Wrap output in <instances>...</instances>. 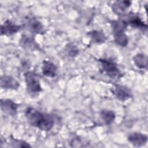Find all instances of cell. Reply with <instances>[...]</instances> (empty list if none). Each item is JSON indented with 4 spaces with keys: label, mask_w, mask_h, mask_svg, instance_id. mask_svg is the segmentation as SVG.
<instances>
[{
    "label": "cell",
    "mask_w": 148,
    "mask_h": 148,
    "mask_svg": "<svg viewBox=\"0 0 148 148\" xmlns=\"http://www.w3.org/2000/svg\"><path fill=\"white\" fill-rule=\"evenodd\" d=\"M128 140L134 146L142 147L147 143V136L140 132H133L128 135Z\"/></svg>",
    "instance_id": "obj_6"
},
{
    "label": "cell",
    "mask_w": 148,
    "mask_h": 148,
    "mask_svg": "<svg viewBox=\"0 0 148 148\" xmlns=\"http://www.w3.org/2000/svg\"><path fill=\"white\" fill-rule=\"evenodd\" d=\"M20 45L23 48L27 49L35 50L38 49L39 47V46H38V44L34 38L24 35L21 37L20 40Z\"/></svg>",
    "instance_id": "obj_15"
},
{
    "label": "cell",
    "mask_w": 148,
    "mask_h": 148,
    "mask_svg": "<svg viewBox=\"0 0 148 148\" xmlns=\"http://www.w3.org/2000/svg\"><path fill=\"white\" fill-rule=\"evenodd\" d=\"M113 93L116 98L121 101H125L132 97L130 90L121 85H116L113 90Z\"/></svg>",
    "instance_id": "obj_7"
},
{
    "label": "cell",
    "mask_w": 148,
    "mask_h": 148,
    "mask_svg": "<svg viewBox=\"0 0 148 148\" xmlns=\"http://www.w3.org/2000/svg\"><path fill=\"white\" fill-rule=\"evenodd\" d=\"M100 116L103 121L106 125L112 124L116 118L115 113L111 110H102L100 112Z\"/></svg>",
    "instance_id": "obj_17"
},
{
    "label": "cell",
    "mask_w": 148,
    "mask_h": 148,
    "mask_svg": "<svg viewBox=\"0 0 148 148\" xmlns=\"http://www.w3.org/2000/svg\"><path fill=\"white\" fill-rule=\"evenodd\" d=\"M11 146L13 147H31V146L26 142L12 138L10 142Z\"/></svg>",
    "instance_id": "obj_20"
},
{
    "label": "cell",
    "mask_w": 148,
    "mask_h": 148,
    "mask_svg": "<svg viewBox=\"0 0 148 148\" xmlns=\"http://www.w3.org/2000/svg\"><path fill=\"white\" fill-rule=\"evenodd\" d=\"M110 25L113 34L125 32L128 25L126 21L124 19L112 20L110 21Z\"/></svg>",
    "instance_id": "obj_13"
},
{
    "label": "cell",
    "mask_w": 148,
    "mask_h": 148,
    "mask_svg": "<svg viewBox=\"0 0 148 148\" xmlns=\"http://www.w3.org/2000/svg\"><path fill=\"white\" fill-rule=\"evenodd\" d=\"M25 116L32 126L42 131H50L54 124V120L51 115L41 112L34 108H27Z\"/></svg>",
    "instance_id": "obj_1"
},
{
    "label": "cell",
    "mask_w": 148,
    "mask_h": 148,
    "mask_svg": "<svg viewBox=\"0 0 148 148\" xmlns=\"http://www.w3.org/2000/svg\"><path fill=\"white\" fill-rule=\"evenodd\" d=\"M133 61L135 65L140 69H147V57L143 53H138L133 57Z\"/></svg>",
    "instance_id": "obj_16"
},
{
    "label": "cell",
    "mask_w": 148,
    "mask_h": 148,
    "mask_svg": "<svg viewBox=\"0 0 148 148\" xmlns=\"http://www.w3.org/2000/svg\"><path fill=\"white\" fill-rule=\"evenodd\" d=\"M126 22L127 24H130L131 27L135 28L146 30L147 28V25L142 21L140 17L134 14L129 15L128 17V20L126 21Z\"/></svg>",
    "instance_id": "obj_12"
},
{
    "label": "cell",
    "mask_w": 148,
    "mask_h": 148,
    "mask_svg": "<svg viewBox=\"0 0 148 148\" xmlns=\"http://www.w3.org/2000/svg\"><path fill=\"white\" fill-rule=\"evenodd\" d=\"M20 86L19 82L14 77L8 76L3 75L1 79V87L5 89L16 90Z\"/></svg>",
    "instance_id": "obj_8"
},
{
    "label": "cell",
    "mask_w": 148,
    "mask_h": 148,
    "mask_svg": "<svg viewBox=\"0 0 148 148\" xmlns=\"http://www.w3.org/2000/svg\"><path fill=\"white\" fill-rule=\"evenodd\" d=\"M114 40L116 44L121 47H125L128 43V38L125 32L113 34Z\"/></svg>",
    "instance_id": "obj_18"
},
{
    "label": "cell",
    "mask_w": 148,
    "mask_h": 148,
    "mask_svg": "<svg viewBox=\"0 0 148 148\" xmlns=\"http://www.w3.org/2000/svg\"><path fill=\"white\" fill-rule=\"evenodd\" d=\"M102 69L105 73L111 78L116 79L121 77V72L117 64L112 60L108 59H99Z\"/></svg>",
    "instance_id": "obj_3"
},
{
    "label": "cell",
    "mask_w": 148,
    "mask_h": 148,
    "mask_svg": "<svg viewBox=\"0 0 148 148\" xmlns=\"http://www.w3.org/2000/svg\"><path fill=\"white\" fill-rule=\"evenodd\" d=\"M18 104L9 99H2L1 100V110L5 113L10 115L15 116L17 112Z\"/></svg>",
    "instance_id": "obj_4"
},
{
    "label": "cell",
    "mask_w": 148,
    "mask_h": 148,
    "mask_svg": "<svg viewBox=\"0 0 148 148\" xmlns=\"http://www.w3.org/2000/svg\"><path fill=\"white\" fill-rule=\"evenodd\" d=\"M21 27L10 20L5 21L1 27V32L2 35L10 36L20 31Z\"/></svg>",
    "instance_id": "obj_5"
},
{
    "label": "cell",
    "mask_w": 148,
    "mask_h": 148,
    "mask_svg": "<svg viewBox=\"0 0 148 148\" xmlns=\"http://www.w3.org/2000/svg\"><path fill=\"white\" fill-rule=\"evenodd\" d=\"M42 71L43 75L49 77H54L57 73V67L50 61H43Z\"/></svg>",
    "instance_id": "obj_9"
},
{
    "label": "cell",
    "mask_w": 148,
    "mask_h": 148,
    "mask_svg": "<svg viewBox=\"0 0 148 148\" xmlns=\"http://www.w3.org/2000/svg\"><path fill=\"white\" fill-rule=\"evenodd\" d=\"M131 2L130 1H117L114 2L112 8L113 12L117 15H122L130 7Z\"/></svg>",
    "instance_id": "obj_11"
},
{
    "label": "cell",
    "mask_w": 148,
    "mask_h": 148,
    "mask_svg": "<svg viewBox=\"0 0 148 148\" xmlns=\"http://www.w3.org/2000/svg\"><path fill=\"white\" fill-rule=\"evenodd\" d=\"M87 35L90 37L93 43H102L106 40V36L101 31L92 30L88 32Z\"/></svg>",
    "instance_id": "obj_14"
},
{
    "label": "cell",
    "mask_w": 148,
    "mask_h": 148,
    "mask_svg": "<svg viewBox=\"0 0 148 148\" xmlns=\"http://www.w3.org/2000/svg\"><path fill=\"white\" fill-rule=\"evenodd\" d=\"M65 50L67 53L68 55L70 57H74L78 54L79 50L77 47L72 43H69L66 46Z\"/></svg>",
    "instance_id": "obj_19"
},
{
    "label": "cell",
    "mask_w": 148,
    "mask_h": 148,
    "mask_svg": "<svg viewBox=\"0 0 148 148\" xmlns=\"http://www.w3.org/2000/svg\"><path fill=\"white\" fill-rule=\"evenodd\" d=\"M26 24L28 29L33 34H41L43 32V24L35 18H29Z\"/></svg>",
    "instance_id": "obj_10"
},
{
    "label": "cell",
    "mask_w": 148,
    "mask_h": 148,
    "mask_svg": "<svg viewBox=\"0 0 148 148\" xmlns=\"http://www.w3.org/2000/svg\"><path fill=\"white\" fill-rule=\"evenodd\" d=\"M25 82L27 91L31 94H35L42 91L38 75L32 71H27L24 74Z\"/></svg>",
    "instance_id": "obj_2"
}]
</instances>
